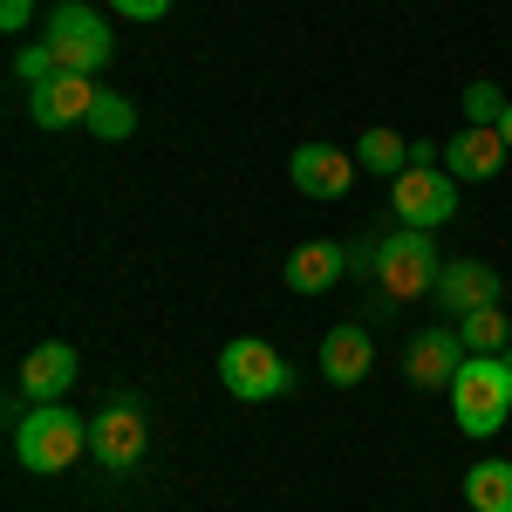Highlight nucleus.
<instances>
[{"mask_svg": "<svg viewBox=\"0 0 512 512\" xmlns=\"http://www.w3.org/2000/svg\"><path fill=\"white\" fill-rule=\"evenodd\" d=\"M349 274L376 280V294H383V301H424V294H437L444 260H437L431 233L396 226V233L376 239V246H355V253H349Z\"/></svg>", "mask_w": 512, "mask_h": 512, "instance_id": "obj_1", "label": "nucleus"}, {"mask_svg": "<svg viewBox=\"0 0 512 512\" xmlns=\"http://www.w3.org/2000/svg\"><path fill=\"white\" fill-rule=\"evenodd\" d=\"M82 451H89V417L62 410V403H35L14 424V465L21 472H69Z\"/></svg>", "mask_w": 512, "mask_h": 512, "instance_id": "obj_2", "label": "nucleus"}, {"mask_svg": "<svg viewBox=\"0 0 512 512\" xmlns=\"http://www.w3.org/2000/svg\"><path fill=\"white\" fill-rule=\"evenodd\" d=\"M506 410H512V369L506 355H465L458 383H451V417L465 437H492L506 431Z\"/></svg>", "mask_w": 512, "mask_h": 512, "instance_id": "obj_3", "label": "nucleus"}, {"mask_svg": "<svg viewBox=\"0 0 512 512\" xmlns=\"http://www.w3.org/2000/svg\"><path fill=\"white\" fill-rule=\"evenodd\" d=\"M48 48H55V62L69 69V76H96L103 62H110V28L82 7V0H62L55 14H48Z\"/></svg>", "mask_w": 512, "mask_h": 512, "instance_id": "obj_4", "label": "nucleus"}, {"mask_svg": "<svg viewBox=\"0 0 512 512\" xmlns=\"http://www.w3.org/2000/svg\"><path fill=\"white\" fill-rule=\"evenodd\" d=\"M219 383H226L239 403H267V396H280L287 383H294V369L280 362V349L239 335V342H226V355H219Z\"/></svg>", "mask_w": 512, "mask_h": 512, "instance_id": "obj_5", "label": "nucleus"}, {"mask_svg": "<svg viewBox=\"0 0 512 512\" xmlns=\"http://www.w3.org/2000/svg\"><path fill=\"white\" fill-rule=\"evenodd\" d=\"M390 205H396V219H403V226L431 233V226H444V219L458 212V185H451L444 171H431V164H410V171L396 178Z\"/></svg>", "mask_w": 512, "mask_h": 512, "instance_id": "obj_6", "label": "nucleus"}, {"mask_svg": "<svg viewBox=\"0 0 512 512\" xmlns=\"http://www.w3.org/2000/svg\"><path fill=\"white\" fill-rule=\"evenodd\" d=\"M144 437H151V424H144L137 403L123 396V403H110V410L89 424V451H96L103 472H137V465H144Z\"/></svg>", "mask_w": 512, "mask_h": 512, "instance_id": "obj_7", "label": "nucleus"}, {"mask_svg": "<svg viewBox=\"0 0 512 512\" xmlns=\"http://www.w3.org/2000/svg\"><path fill=\"white\" fill-rule=\"evenodd\" d=\"M287 178H294V192L308 198H342L355 185V151H335V144H301L294 158H287Z\"/></svg>", "mask_w": 512, "mask_h": 512, "instance_id": "obj_8", "label": "nucleus"}, {"mask_svg": "<svg viewBox=\"0 0 512 512\" xmlns=\"http://www.w3.org/2000/svg\"><path fill=\"white\" fill-rule=\"evenodd\" d=\"M465 335L458 328H424L417 342H410V383L417 390H451L458 383V369H465Z\"/></svg>", "mask_w": 512, "mask_h": 512, "instance_id": "obj_9", "label": "nucleus"}, {"mask_svg": "<svg viewBox=\"0 0 512 512\" xmlns=\"http://www.w3.org/2000/svg\"><path fill=\"white\" fill-rule=\"evenodd\" d=\"M96 76H55L41 82L35 96H28V117L41 123V130H69V123H89V110H96Z\"/></svg>", "mask_w": 512, "mask_h": 512, "instance_id": "obj_10", "label": "nucleus"}, {"mask_svg": "<svg viewBox=\"0 0 512 512\" xmlns=\"http://www.w3.org/2000/svg\"><path fill=\"white\" fill-rule=\"evenodd\" d=\"M437 301L451 315H472V308H499V274L485 260H444L437 274Z\"/></svg>", "mask_w": 512, "mask_h": 512, "instance_id": "obj_11", "label": "nucleus"}, {"mask_svg": "<svg viewBox=\"0 0 512 512\" xmlns=\"http://www.w3.org/2000/svg\"><path fill=\"white\" fill-rule=\"evenodd\" d=\"M444 164H451V178H499V164H506L499 123H465V130L444 144Z\"/></svg>", "mask_w": 512, "mask_h": 512, "instance_id": "obj_12", "label": "nucleus"}, {"mask_svg": "<svg viewBox=\"0 0 512 512\" xmlns=\"http://www.w3.org/2000/svg\"><path fill=\"white\" fill-rule=\"evenodd\" d=\"M21 396H35V403H55V396L76 383V349L69 342H41V349H28V362H21Z\"/></svg>", "mask_w": 512, "mask_h": 512, "instance_id": "obj_13", "label": "nucleus"}, {"mask_svg": "<svg viewBox=\"0 0 512 512\" xmlns=\"http://www.w3.org/2000/svg\"><path fill=\"white\" fill-rule=\"evenodd\" d=\"M342 274H349V253L335 239H315V246H294L287 253V287L294 294H321V287H335Z\"/></svg>", "mask_w": 512, "mask_h": 512, "instance_id": "obj_14", "label": "nucleus"}, {"mask_svg": "<svg viewBox=\"0 0 512 512\" xmlns=\"http://www.w3.org/2000/svg\"><path fill=\"white\" fill-rule=\"evenodd\" d=\"M369 355H376V349H369V328L342 321V328H328V342H321V376L349 390V383L369 376Z\"/></svg>", "mask_w": 512, "mask_h": 512, "instance_id": "obj_15", "label": "nucleus"}, {"mask_svg": "<svg viewBox=\"0 0 512 512\" xmlns=\"http://www.w3.org/2000/svg\"><path fill=\"white\" fill-rule=\"evenodd\" d=\"M355 164H369V171H383V178H403V171L417 164V144H403L396 130L369 123V130L355 137Z\"/></svg>", "mask_w": 512, "mask_h": 512, "instance_id": "obj_16", "label": "nucleus"}, {"mask_svg": "<svg viewBox=\"0 0 512 512\" xmlns=\"http://www.w3.org/2000/svg\"><path fill=\"white\" fill-rule=\"evenodd\" d=\"M465 506L472 512H512V465L506 458H485L465 472Z\"/></svg>", "mask_w": 512, "mask_h": 512, "instance_id": "obj_17", "label": "nucleus"}, {"mask_svg": "<svg viewBox=\"0 0 512 512\" xmlns=\"http://www.w3.org/2000/svg\"><path fill=\"white\" fill-rule=\"evenodd\" d=\"M458 335H465V349L472 355H506L512 349V328L499 308H472V315H458Z\"/></svg>", "mask_w": 512, "mask_h": 512, "instance_id": "obj_18", "label": "nucleus"}, {"mask_svg": "<svg viewBox=\"0 0 512 512\" xmlns=\"http://www.w3.org/2000/svg\"><path fill=\"white\" fill-rule=\"evenodd\" d=\"M89 130H96L103 144H123V137L137 130V110H130L123 96H96V110H89Z\"/></svg>", "mask_w": 512, "mask_h": 512, "instance_id": "obj_19", "label": "nucleus"}, {"mask_svg": "<svg viewBox=\"0 0 512 512\" xmlns=\"http://www.w3.org/2000/svg\"><path fill=\"white\" fill-rule=\"evenodd\" d=\"M14 76L28 82V89H41V82L69 76V69H62V62H55V48H48V41H35V48H21V55H14Z\"/></svg>", "mask_w": 512, "mask_h": 512, "instance_id": "obj_20", "label": "nucleus"}, {"mask_svg": "<svg viewBox=\"0 0 512 512\" xmlns=\"http://www.w3.org/2000/svg\"><path fill=\"white\" fill-rule=\"evenodd\" d=\"M506 89H499V82H472V89H465V123H499L506 117Z\"/></svg>", "mask_w": 512, "mask_h": 512, "instance_id": "obj_21", "label": "nucleus"}, {"mask_svg": "<svg viewBox=\"0 0 512 512\" xmlns=\"http://www.w3.org/2000/svg\"><path fill=\"white\" fill-rule=\"evenodd\" d=\"M35 21V0H0V35H21Z\"/></svg>", "mask_w": 512, "mask_h": 512, "instance_id": "obj_22", "label": "nucleus"}, {"mask_svg": "<svg viewBox=\"0 0 512 512\" xmlns=\"http://www.w3.org/2000/svg\"><path fill=\"white\" fill-rule=\"evenodd\" d=\"M110 7H117V14H130V21H158L171 0H110Z\"/></svg>", "mask_w": 512, "mask_h": 512, "instance_id": "obj_23", "label": "nucleus"}, {"mask_svg": "<svg viewBox=\"0 0 512 512\" xmlns=\"http://www.w3.org/2000/svg\"><path fill=\"white\" fill-rule=\"evenodd\" d=\"M499 137H506V151H512V103H506V117H499Z\"/></svg>", "mask_w": 512, "mask_h": 512, "instance_id": "obj_24", "label": "nucleus"}, {"mask_svg": "<svg viewBox=\"0 0 512 512\" xmlns=\"http://www.w3.org/2000/svg\"><path fill=\"white\" fill-rule=\"evenodd\" d=\"M506 369H512V349H506Z\"/></svg>", "mask_w": 512, "mask_h": 512, "instance_id": "obj_25", "label": "nucleus"}]
</instances>
